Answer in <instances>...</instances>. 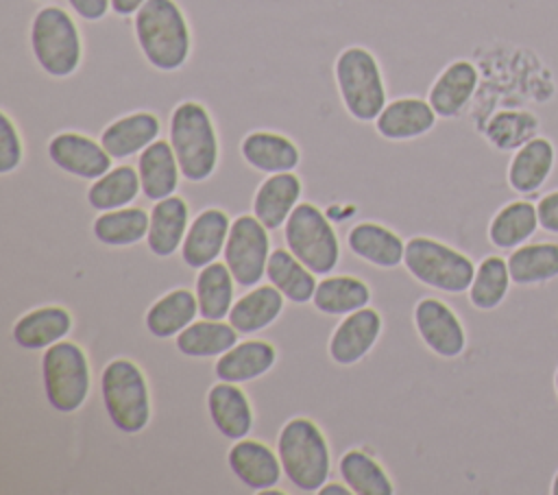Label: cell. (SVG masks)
<instances>
[{
    "mask_svg": "<svg viewBox=\"0 0 558 495\" xmlns=\"http://www.w3.org/2000/svg\"><path fill=\"white\" fill-rule=\"evenodd\" d=\"M70 11L85 22H100L111 13V0H65Z\"/></svg>",
    "mask_w": 558,
    "mask_h": 495,
    "instance_id": "7bdbcfd3",
    "label": "cell"
},
{
    "mask_svg": "<svg viewBox=\"0 0 558 495\" xmlns=\"http://www.w3.org/2000/svg\"><path fill=\"white\" fill-rule=\"evenodd\" d=\"M150 225V214L142 207H120L100 212L94 218L92 231L98 242L107 246H131L146 238Z\"/></svg>",
    "mask_w": 558,
    "mask_h": 495,
    "instance_id": "74e56055",
    "label": "cell"
},
{
    "mask_svg": "<svg viewBox=\"0 0 558 495\" xmlns=\"http://www.w3.org/2000/svg\"><path fill=\"white\" fill-rule=\"evenodd\" d=\"M554 166H556L554 142L545 135H536L512 153L506 170L508 185L521 196L534 194L547 183Z\"/></svg>",
    "mask_w": 558,
    "mask_h": 495,
    "instance_id": "d6986e66",
    "label": "cell"
},
{
    "mask_svg": "<svg viewBox=\"0 0 558 495\" xmlns=\"http://www.w3.org/2000/svg\"><path fill=\"white\" fill-rule=\"evenodd\" d=\"M231 229V220L225 209L207 207L196 214L190 222L185 240L181 244V259L190 268H203L220 253H225L227 236Z\"/></svg>",
    "mask_w": 558,
    "mask_h": 495,
    "instance_id": "e0dca14e",
    "label": "cell"
},
{
    "mask_svg": "<svg viewBox=\"0 0 558 495\" xmlns=\"http://www.w3.org/2000/svg\"><path fill=\"white\" fill-rule=\"evenodd\" d=\"M275 362H277L275 345L262 338H251V340L235 342L229 351H225L216 360L214 373L222 382L246 384L266 375Z\"/></svg>",
    "mask_w": 558,
    "mask_h": 495,
    "instance_id": "cb8c5ba5",
    "label": "cell"
},
{
    "mask_svg": "<svg viewBox=\"0 0 558 495\" xmlns=\"http://www.w3.org/2000/svg\"><path fill=\"white\" fill-rule=\"evenodd\" d=\"M48 159L63 172L94 181L111 170L113 157L107 153L100 140H94L81 131H59L48 140Z\"/></svg>",
    "mask_w": 558,
    "mask_h": 495,
    "instance_id": "7c38bea8",
    "label": "cell"
},
{
    "mask_svg": "<svg viewBox=\"0 0 558 495\" xmlns=\"http://www.w3.org/2000/svg\"><path fill=\"white\" fill-rule=\"evenodd\" d=\"M72 329V314L61 305H41L22 314L13 323V340L20 349L39 351L65 340Z\"/></svg>",
    "mask_w": 558,
    "mask_h": 495,
    "instance_id": "484cf974",
    "label": "cell"
},
{
    "mask_svg": "<svg viewBox=\"0 0 558 495\" xmlns=\"http://www.w3.org/2000/svg\"><path fill=\"white\" fill-rule=\"evenodd\" d=\"M541 229L536 203L525 198H514L501 205L488 222V240L501 251H512Z\"/></svg>",
    "mask_w": 558,
    "mask_h": 495,
    "instance_id": "f1b7e54d",
    "label": "cell"
},
{
    "mask_svg": "<svg viewBox=\"0 0 558 495\" xmlns=\"http://www.w3.org/2000/svg\"><path fill=\"white\" fill-rule=\"evenodd\" d=\"M227 464L246 488L257 493L275 488L283 473L279 454L253 438L235 440L227 454Z\"/></svg>",
    "mask_w": 558,
    "mask_h": 495,
    "instance_id": "2e32d148",
    "label": "cell"
},
{
    "mask_svg": "<svg viewBox=\"0 0 558 495\" xmlns=\"http://www.w3.org/2000/svg\"><path fill=\"white\" fill-rule=\"evenodd\" d=\"M438 122V113L427 98L401 96L388 100L375 118V131L388 142H410L427 135Z\"/></svg>",
    "mask_w": 558,
    "mask_h": 495,
    "instance_id": "9a60e30c",
    "label": "cell"
},
{
    "mask_svg": "<svg viewBox=\"0 0 558 495\" xmlns=\"http://www.w3.org/2000/svg\"><path fill=\"white\" fill-rule=\"evenodd\" d=\"M381 314L375 307H360L336 325L329 336V358L340 366H353L364 360L381 336Z\"/></svg>",
    "mask_w": 558,
    "mask_h": 495,
    "instance_id": "4fadbf2b",
    "label": "cell"
},
{
    "mask_svg": "<svg viewBox=\"0 0 558 495\" xmlns=\"http://www.w3.org/2000/svg\"><path fill=\"white\" fill-rule=\"evenodd\" d=\"M190 227V207L183 196L172 194L161 198L150 209V225L146 233L148 251L155 257H170L174 255L187 233Z\"/></svg>",
    "mask_w": 558,
    "mask_h": 495,
    "instance_id": "603a6c76",
    "label": "cell"
},
{
    "mask_svg": "<svg viewBox=\"0 0 558 495\" xmlns=\"http://www.w3.org/2000/svg\"><path fill=\"white\" fill-rule=\"evenodd\" d=\"M412 318L423 345L438 358L453 360L466 349V329L445 301L436 297L418 299Z\"/></svg>",
    "mask_w": 558,
    "mask_h": 495,
    "instance_id": "8fae6325",
    "label": "cell"
},
{
    "mask_svg": "<svg viewBox=\"0 0 558 495\" xmlns=\"http://www.w3.org/2000/svg\"><path fill=\"white\" fill-rule=\"evenodd\" d=\"M102 406L116 430L140 434L150 421V390L144 371L129 358L111 360L100 373Z\"/></svg>",
    "mask_w": 558,
    "mask_h": 495,
    "instance_id": "8992f818",
    "label": "cell"
},
{
    "mask_svg": "<svg viewBox=\"0 0 558 495\" xmlns=\"http://www.w3.org/2000/svg\"><path fill=\"white\" fill-rule=\"evenodd\" d=\"M510 283H512V277H510L508 259L501 255H486L477 264L471 288L466 290L469 303L480 312L497 310L508 297Z\"/></svg>",
    "mask_w": 558,
    "mask_h": 495,
    "instance_id": "f35d334b",
    "label": "cell"
},
{
    "mask_svg": "<svg viewBox=\"0 0 558 495\" xmlns=\"http://www.w3.org/2000/svg\"><path fill=\"white\" fill-rule=\"evenodd\" d=\"M283 475L301 493H318L331 473V451L323 430L307 416H292L277 436Z\"/></svg>",
    "mask_w": 558,
    "mask_h": 495,
    "instance_id": "277c9868",
    "label": "cell"
},
{
    "mask_svg": "<svg viewBox=\"0 0 558 495\" xmlns=\"http://www.w3.org/2000/svg\"><path fill=\"white\" fill-rule=\"evenodd\" d=\"M196 294L187 288L168 290L146 310L144 325L155 338H177L198 316Z\"/></svg>",
    "mask_w": 558,
    "mask_h": 495,
    "instance_id": "83f0119b",
    "label": "cell"
},
{
    "mask_svg": "<svg viewBox=\"0 0 558 495\" xmlns=\"http://www.w3.org/2000/svg\"><path fill=\"white\" fill-rule=\"evenodd\" d=\"M318 493H320V495H351L353 491H351L349 484L342 480V482H325Z\"/></svg>",
    "mask_w": 558,
    "mask_h": 495,
    "instance_id": "f6af8a7d",
    "label": "cell"
},
{
    "mask_svg": "<svg viewBox=\"0 0 558 495\" xmlns=\"http://www.w3.org/2000/svg\"><path fill=\"white\" fill-rule=\"evenodd\" d=\"M333 81L344 111L357 122H375L388 102L384 70L366 46L353 44L338 52Z\"/></svg>",
    "mask_w": 558,
    "mask_h": 495,
    "instance_id": "5b68a950",
    "label": "cell"
},
{
    "mask_svg": "<svg viewBox=\"0 0 558 495\" xmlns=\"http://www.w3.org/2000/svg\"><path fill=\"white\" fill-rule=\"evenodd\" d=\"M222 255L238 286L253 288L262 281V277H266L270 238L268 229L257 220L255 214H242L231 220Z\"/></svg>",
    "mask_w": 558,
    "mask_h": 495,
    "instance_id": "30bf717a",
    "label": "cell"
},
{
    "mask_svg": "<svg viewBox=\"0 0 558 495\" xmlns=\"http://www.w3.org/2000/svg\"><path fill=\"white\" fill-rule=\"evenodd\" d=\"M301 194L303 183L294 172L268 174L253 194V214L268 231H275L286 225Z\"/></svg>",
    "mask_w": 558,
    "mask_h": 495,
    "instance_id": "44dd1931",
    "label": "cell"
},
{
    "mask_svg": "<svg viewBox=\"0 0 558 495\" xmlns=\"http://www.w3.org/2000/svg\"><path fill=\"white\" fill-rule=\"evenodd\" d=\"M159 133L161 120L157 118V113L140 109L111 120L100 131L98 140L113 159H129L133 155H140L155 140H159Z\"/></svg>",
    "mask_w": 558,
    "mask_h": 495,
    "instance_id": "ffe728a7",
    "label": "cell"
},
{
    "mask_svg": "<svg viewBox=\"0 0 558 495\" xmlns=\"http://www.w3.org/2000/svg\"><path fill=\"white\" fill-rule=\"evenodd\" d=\"M133 35L157 72H177L190 61L192 26L177 0H146L133 15Z\"/></svg>",
    "mask_w": 558,
    "mask_h": 495,
    "instance_id": "6da1fadb",
    "label": "cell"
},
{
    "mask_svg": "<svg viewBox=\"0 0 558 495\" xmlns=\"http://www.w3.org/2000/svg\"><path fill=\"white\" fill-rule=\"evenodd\" d=\"M142 192L140 172L129 164L113 166L87 188V203L98 212L120 209L131 205Z\"/></svg>",
    "mask_w": 558,
    "mask_h": 495,
    "instance_id": "8d00e7d4",
    "label": "cell"
},
{
    "mask_svg": "<svg viewBox=\"0 0 558 495\" xmlns=\"http://www.w3.org/2000/svg\"><path fill=\"white\" fill-rule=\"evenodd\" d=\"M35 2H44V4H46V2H50V0H35Z\"/></svg>",
    "mask_w": 558,
    "mask_h": 495,
    "instance_id": "c3c4849f",
    "label": "cell"
},
{
    "mask_svg": "<svg viewBox=\"0 0 558 495\" xmlns=\"http://www.w3.org/2000/svg\"><path fill=\"white\" fill-rule=\"evenodd\" d=\"M137 172L142 183V194L148 201L157 203L161 198L172 196L183 174L170 140L159 137L150 146H146L137 157Z\"/></svg>",
    "mask_w": 558,
    "mask_h": 495,
    "instance_id": "d4e9b609",
    "label": "cell"
},
{
    "mask_svg": "<svg viewBox=\"0 0 558 495\" xmlns=\"http://www.w3.org/2000/svg\"><path fill=\"white\" fill-rule=\"evenodd\" d=\"M283 299L272 283L253 286L244 297L233 301L227 318L240 334H257L281 316Z\"/></svg>",
    "mask_w": 558,
    "mask_h": 495,
    "instance_id": "f546056e",
    "label": "cell"
},
{
    "mask_svg": "<svg viewBox=\"0 0 558 495\" xmlns=\"http://www.w3.org/2000/svg\"><path fill=\"white\" fill-rule=\"evenodd\" d=\"M28 44L35 63L52 79L76 74L83 63L85 44L74 13L46 2L39 7L28 26Z\"/></svg>",
    "mask_w": 558,
    "mask_h": 495,
    "instance_id": "3957f363",
    "label": "cell"
},
{
    "mask_svg": "<svg viewBox=\"0 0 558 495\" xmlns=\"http://www.w3.org/2000/svg\"><path fill=\"white\" fill-rule=\"evenodd\" d=\"M238 329L225 321L201 318L187 325L177 338L174 345L179 353L187 358H220L238 342Z\"/></svg>",
    "mask_w": 558,
    "mask_h": 495,
    "instance_id": "836d02e7",
    "label": "cell"
},
{
    "mask_svg": "<svg viewBox=\"0 0 558 495\" xmlns=\"http://www.w3.org/2000/svg\"><path fill=\"white\" fill-rule=\"evenodd\" d=\"M506 259L514 286H543L558 277V242H525Z\"/></svg>",
    "mask_w": 558,
    "mask_h": 495,
    "instance_id": "4dcf8cb0",
    "label": "cell"
},
{
    "mask_svg": "<svg viewBox=\"0 0 558 495\" xmlns=\"http://www.w3.org/2000/svg\"><path fill=\"white\" fill-rule=\"evenodd\" d=\"M536 135H541V120L530 109H499L484 126L486 142L504 153H514Z\"/></svg>",
    "mask_w": 558,
    "mask_h": 495,
    "instance_id": "d590c367",
    "label": "cell"
},
{
    "mask_svg": "<svg viewBox=\"0 0 558 495\" xmlns=\"http://www.w3.org/2000/svg\"><path fill=\"white\" fill-rule=\"evenodd\" d=\"M168 140L183 179L203 183L216 172L220 159L218 129L211 111L201 100L185 98L174 105L168 118Z\"/></svg>",
    "mask_w": 558,
    "mask_h": 495,
    "instance_id": "7a4b0ae2",
    "label": "cell"
},
{
    "mask_svg": "<svg viewBox=\"0 0 558 495\" xmlns=\"http://www.w3.org/2000/svg\"><path fill=\"white\" fill-rule=\"evenodd\" d=\"M146 0H111V13L118 17H133Z\"/></svg>",
    "mask_w": 558,
    "mask_h": 495,
    "instance_id": "ee69618b",
    "label": "cell"
},
{
    "mask_svg": "<svg viewBox=\"0 0 558 495\" xmlns=\"http://www.w3.org/2000/svg\"><path fill=\"white\" fill-rule=\"evenodd\" d=\"M403 266L418 283L447 294L466 292L477 268L466 253L427 236L405 242Z\"/></svg>",
    "mask_w": 558,
    "mask_h": 495,
    "instance_id": "52a82bcc",
    "label": "cell"
},
{
    "mask_svg": "<svg viewBox=\"0 0 558 495\" xmlns=\"http://www.w3.org/2000/svg\"><path fill=\"white\" fill-rule=\"evenodd\" d=\"M340 478L355 495H392L395 486L384 467L364 449H349L338 462Z\"/></svg>",
    "mask_w": 558,
    "mask_h": 495,
    "instance_id": "ab89813d",
    "label": "cell"
},
{
    "mask_svg": "<svg viewBox=\"0 0 558 495\" xmlns=\"http://www.w3.org/2000/svg\"><path fill=\"white\" fill-rule=\"evenodd\" d=\"M266 277L268 281L292 303H310L314 299L316 290V277L314 273L296 259L288 249H275L270 251L268 264H266Z\"/></svg>",
    "mask_w": 558,
    "mask_h": 495,
    "instance_id": "d6a6232c",
    "label": "cell"
},
{
    "mask_svg": "<svg viewBox=\"0 0 558 495\" xmlns=\"http://www.w3.org/2000/svg\"><path fill=\"white\" fill-rule=\"evenodd\" d=\"M288 251L314 275H329L340 262V242L327 216L314 203H299L283 225Z\"/></svg>",
    "mask_w": 558,
    "mask_h": 495,
    "instance_id": "9c48e42d",
    "label": "cell"
},
{
    "mask_svg": "<svg viewBox=\"0 0 558 495\" xmlns=\"http://www.w3.org/2000/svg\"><path fill=\"white\" fill-rule=\"evenodd\" d=\"M536 212H538L541 229L551 236H558V188L543 194L536 201Z\"/></svg>",
    "mask_w": 558,
    "mask_h": 495,
    "instance_id": "b9f144b4",
    "label": "cell"
},
{
    "mask_svg": "<svg viewBox=\"0 0 558 495\" xmlns=\"http://www.w3.org/2000/svg\"><path fill=\"white\" fill-rule=\"evenodd\" d=\"M240 155L244 164L264 174L292 172L301 164V148L296 142L279 131L257 129L242 137Z\"/></svg>",
    "mask_w": 558,
    "mask_h": 495,
    "instance_id": "ac0fdd59",
    "label": "cell"
},
{
    "mask_svg": "<svg viewBox=\"0 0 558 495\" xmlns=\"http://www.w3.org/2000/svg\"><path fill=\"white\" fill-rule=\"evenodd\" d=\"M207 412L214 427L231 440L246 438L253 427V408L246 393L233 382H218L207 393Z\"/></svg>",
    "mask_w": 558,
    "mask_h": 495,
    "instance_id": "7402d4cb",
    "label": "cell"
},
{
    "mask_svg": "<svg viewBox=\"0 0 558 495\" xmlns=\"http://www.w3.org/2000/svg\"><path fill=\"white\" fill-rule=\"evenodd\" d=\"M233 275L225 262H211L198 268L194 294L198 301L201 318L222 321L233 305Z\"/></svg>",
    "mask_w": 558,
    "mask_h": 495,
    "instance_id": "e575fe53",
    "label": "cell"
},
{
    "mask_svg": "<svg viewBox=\"0 0 558 495\" xmlns=\"http://www.w3.org/2000/svg\"><path fill=\"white\" fill-rule=\"evenodd\" d=\"M351 253L377 268H397L403 264L405 242L379 222H357L347 233Z\"/></svg>",
    "mask_w": 558,
    "mask_h": 495,
    "instance_id": "4316f807",
    "label": "cell"
},
{
    "mask_svg": "<svg viewBox=\"0 0 558 495\" xmlns=\"http://www.w3.org/2000/svg\"><path fill=\"white\" fill-rule=\"evenodd\" d=\"M554 390H556V397H558V369L554 373Z\"/></svg>",
    "mask_w": 558,
    "mask_h": 495,
    "instance_id": "7dc6e473",
    "label": "cell"
},
{
    "mask_svg": "<svg viewBox=\"0 0 558 495\" xmlns=\"http://www.w3.org/2000/svg\"><path fill=\"white\" fill-rule=\"evenodd\" d=\"M24 161V142L9 111H0V172L9 174Z\"/></svg>",
    "mask_w": 558,
    "mask_h": 495,
    "instance_id": "60d3db41",
    "label": "cell"
},
{
    "mask_svg": "<svg viewBox=\"0 0 558 495\" xmlns=\"http://www.w3.org/2000/svg\"><path fill=\"white\" fill-rule=\"evenodd\" d=\"M44 393L52 410L72 414L83 408L92 388L87 353L72 340L50 345L41 355Z\"/></svg>",
    "mask_w": 558,
    "mask_h": 495,
    "instance_id": "ba28073f",
    "label": "cell"
},
{
    "mask_svg": "<svg viewBox=\"0 0 558 495\" xmlns=\"http://www.w3.org/2000/svg\"><path fill=\"white\" fill-rule=\"evenodd\" d=\"M549 493L551 495H558V471L554 473V478H551V484H549Z\"/></svg>",
    "mask_w": 558,
    "mask_h": 495,
    "instance_id": "bcb514c9",
    "label": "cell"
},
{
    "mask_svg": "<svg viewBox=\"0 0 558 495\" xmlns=\"http://www.w3.org/2000/svg\"><path fill=\"white\" fill-rule=\"evenodd\" d=\"M314 307L327 316H347L371 303V288L353 275H329L316 283Z\"/></svg>",
    "mask_w": 558,
    "mask_h": 495,
    "instance_id": "1f68e13d",
    "label": "cell"
},
{
    "mask_svg": "<svg viewBox=\"0 0 558 495\" xmlns=\"http://www.w3.org/2000/svg\"><path fill=\"white\" fill-rule=\"evenodd\" d=\"M480 85V72L473 61L456 59L447 63L432 81L427 100L442 120H453L464 113Z\"/></svg>",
    "mask_w": 558,
    "mask_h": 495,
    "instance_id": "5bb4252c",
    "label": "cell"
}]
</instances>
